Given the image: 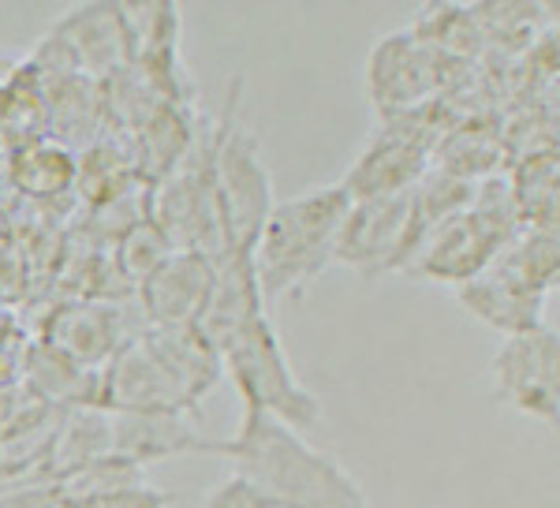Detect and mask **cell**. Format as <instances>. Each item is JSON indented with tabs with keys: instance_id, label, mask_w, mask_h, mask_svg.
Masks as SVG:
<instances>
[{
	"instance_id": "5b68a950",
	"label": "cell",
	"mask_w": 560,
	"mask_h": 508,
	"mask_svg": "<svg viewBox=\"0 0 560 508\" xmlns=\"http://www.w3.org/2000/svg\"><path fill=\"white\" fill-rule=\"evenodd\" d=\"M213 348H217V356H221V367L236 381L247 407H261V412H269L273 419L288 423L300 434L318 426L322 401L292 370L266 307H258V311L243 318L240 325H232Z\"/></svg>"
},
{
	"instance_id": "8fae6325",
	"label": "cell",
	"mask_w": 560,
	"mask_h": 508,
	"mask_svg": "<svg viewBox=\"0 0 560 508\" xmlns=\"http://www.w3.org/2000/svg\"><path fill=\"white\" fill-rule=\"evenodd\" d=\"M217 280V258L202 251H168L139 280V307L153 330H187L202 322Z\"/></svg>"
},
{
	"instance_id": "52a82bcc",
	"label": "cell",
	"mask_w": 560,
	"mask_h": 508,
	"mask_svg": "<svg viewBox=\"0 0 560 508\" xmlns=\"http://www.w3.org/2000/svg\"><path fill=\"white\" fill-rule=\"evenodd\" d=\"M441 135H445V127L433 120V102L411 108V113L382 116L377 135H370V142L340 184H345L351 198H377L411 190L430 172Z\"/></svg>"
},
{
	"instance_id": "603a6c76",
	"label": "cell",
	"mask_w": 560,
	"mask_h": 508,
	"mask_svg": "<svg viewBox=\"0 0 560 508\" xmlns=\"http://www.w3.org/2000/svg\"><path fill=\"white\" fill-rule=\"evenodd\" d=\"M60 489L52 478L42 483H20V486H0V508H57Z\"/></svg>"
},
{
	"instance_id": "ac0fdd59",
	"label": "cell",
	"mask_w": 560,
	"mask_h": 508,
	"mask_svg": "<svg viewBox=\"0 0 560 508\" xmlns=\"http://www.w3.org/2000/svg\"><path fill=\"white\" fill-rule=\"evenodd\" d=\"M411 34L448 60L475 57L478 45L486 42L482 26H478V20H475V8H459V4L422 8V20L411 26Z\"/></svg>"
},
{
	"instance_id": "44dd1931",
	"label": "cell",
	"mask_w": 560,
	"mask_h": 508,
	"mask_svg": "<svg viewBox=\"0 0 560 508\" xmlns=\"http://www.w3.org/2000/svg\"><path fill=\"white\" fill-rule=\"evenodd\" d=\"M168 251H173V247H168V240L158 232V224H153L150 217H142V221H135L131 229L124 232V243H120V251H116V254H120L124 274L135 277V285H139V280L147 277Z\"/></svg>"
},
{
	"instance_id": "4fadbf2b",
	"label": "cell",
	"mask_w": 560,
	"mask_h": 508,
	"mask_svg": "<svg viewBox=\"0 0 560 508\" xmlns=\"http://www.w3.org/2000/svg\"><path fill=\"white\" fill-rule=\"evenodd\" d=\"M135 337L128 333L124 311L113 303H71L60 307L57 314L45 322V348H52L57 356L83 370L102 374V367L116 351Z\"/></svg>"
},
{
	"instance_id": "7402d4cb",
	"label": "cell",
	"mask_w": 560,
	"mask_h": 508,
	"mask_svg": "<svg viewBox=\"0 0 560 508\" xmlns=\"http://www.w3.org/2000/svg\"><path fill=\"white\" fill-rule=\"evenodd\" d=\"M202 508H269V505H266V497H261L258 489L247 483V478L224 475L221 483L206 494Z\"/></svg>"
},
{
	"instance_id": "2e32d148",
	"label": "cell",
	"mask_w": 560,
	"mask_h": 508,
	"mask_svg": "<svg viewBox=\"0 0 560 508\" xmlns=\"http://www.w3.org/2000/svg\"><path fill=\"white\" fill-rule=\"evenodd\" d=\"M523 229H557V150H538L509 176Z\"/></svg>"
},
{
	"instance_id": "d6986e66",
	"label": "cell",
	"mask_w": 560,
	"mask_h": 508,
	"mask_svg": "<svg viewBox=\"0 0 560 508\" xmlns=\"http://www.w3.org/2000/svg\"><path fill=\"white\" fill-rule=\"evenodd\" d=\"M15 180L31 195H57L75 184V161L52 139H34L15 153Z\"/></svg>"
},
{
	"instance_id": "9a60e30c",
	"label": "cell",
	"mask_w": 560,
	"mask_h": 508,
	"mask_svg": "<svg viewBox=\"0 0 560 508\" xmlns=\"http://www.w3.org/2000/svg\"><path fill=\"white\" fill-rule=\"evenodd\" d=\"M206 449L198 441L187 415L168 412H108V452L135 464H153V460L179 457V452Z\"/></svg>"
},
{
	"instance_id": "ba28073f",
	"label": "cell",
	"mask_w": 560,
	"mask_h": 508,
	"mask_svg": "<svg viewBox=\"0 0 560 508\" xmlns=\"http://www.w3.org/2000/svg\"><path fill=\"white\" fill-rule=\"evenodd\" d=\"M448 64L453 60L419 42L411 31L385 34L366 60L370 105L377 108V116H396L430 105V97L438 102V90L448 79Z\"/></svg>"
},
{
	"instance_id": "7c38bea8",
	"label": "cell",
	"mask_w": 560,
	"mask_h": 508,
	"mask_svg": "<svg viewBox=\"0 0 560 508\" xmlns=\"http://www.w3.org/2000/svg\"><path fill=\"white\" fill-rule=\"evenodd\" d=\"M49 38L65 45V53L83 76H116L131 68V26L124 4H83L52 26Z\"/></svg>"
},
{
	"instance_id": "e0dca14e",
	"label": "cell",
	"mask_w": 560,
	"mask_h": 508,
	"mask_svg": "<svg viewBox=\"0 0 560 508\" xmlns=\"http://www.w3.org/2000/svg\"><path fill=\"white\" fill-rule=\"evenodd\" d=\"M490 266L504 269V274L516 277L520 285L549 296L557 288V274H560L557 229H520L516 235H512L509 247L497 254Z\"/></svg>"
},
{
	"instance_id": "7a4b0ae2",
	"label": "cell",
	"mask_w": 560,
	"mask_h": 508,
	"mask_svg": "<svg viewBox=\"0 0 560 508\" xmlns=\"http://www.w3.org/2000/svg\"><path fill=\"white\" fill-rule=\"evenodd\" d=\"M221 374V356L198 325L187 330L147 325L102 367L94 407L191 415L198 401L217 389Z\"/></svg>"
},
{
	"instance_id": "8992f818",
	"label": "cell",
	"mask_w": 560,
	"mask_h": 508,
	"mask_svg": "<svg viewBox=\"0 0 560 508\" xmlns=\"http://www.w3.org/2000/svg\"><path fill=\"white\" fill-rule=\"evenodd\" d=\"M240 105L229 97L224 120L217 124L213 150V187H217V221H221L224 254H255L258 232L273 210V176L258 153V135L236 120ZM221 254V258H224Z\"/></svg>"
},
{
	"instance_id": "6da1fadb",
	"label": "cell",
	"mask_w": 560,
	"mask_h": 508,
	"mask_svg": "<svg viewBox=\"0 0 560 508\" xmlns=\"http://www.w3.org/2000/svg\"><path fill=\"white\" fill-rule=\"evenodd\" d=\"M206 449L232 460V475L247 478L269 508H374L340 460L261 407L243 404L236 438Z\"/></svg>"
},
{
	"instance_id": "3957f363",
	"label": "cell",
	"mask_w": 560,
	"mask_h": 508,
	"mask_svg": "<svg viewBox=\"0 0 560 508\" xmlns=\"http://www.w3.org/2000/svg\"><path fill=\"white\" fill-rule=\"evenodd\" d=\"M348 206L351 195L345 184L277 198L250 254L266 307L303 296L325 274V266H332V243H337Z\"/></svg>"
},
{
	"instance_id": "277c9868",
	"label": "cell",
	"mask_w": 560,
	"mask_h": 508,
	"mask_svg": "<svg viewBox=\"0 0 560 508\" xmlns=\"http://www.w3.org/2000/svg\"><path fill=\"white\" fill-rule=\"evenodd\" d=\"M523 229L520 210L512 203V190L504 176L478 180L475 198L448 221H441L422 247L415 251L404 274L441 285H467L512 243V235Z\"/></svg>"
},
{
	"instance_id": "9c48e42d",
	"label": "cell",
	"mask_w": 560,
	"mask_h": 508,
	"mask_svg": "<svg viewBox=\"0 0 560 508\" xmlns=\"http://www.w3.org/2000/svg\"><path fill=\"white\" fill-rule=\"evenodd\" d=\"M408 232H411V190L377 198H351L340 221L332 262L359 269L363 277L396 274L408 266Z\"/></svg>"
},
{
	"instance_id": "30bf717a",
	"label": "cell",
	"mask_w": 560,
	"mask_h": 508,
	"mask_svg": "<svg viewBox=\"0 0 560 508\" xmlns=\"http://www.w3.org/2000/svg\"><path fill=\"white\" fill-rule=\"evenodd\" d=\"M493 393L520 415L553 423L560 415V337L557 330H535L504 337L493 351Z\"/></svg>"
},
{
	"instance_id": "ffe728a7",
	"label": "cell",
	"mask_w": 560,
	"mask_h": 508,
	"mask_svg": "<svg viewBox=\"0 0 560 508\" xmlns=\"http://www.w3.org/2000/svg\"><path fill=\"white\" fill-rule=\"evenodd\" d=\"M173 494L147 483L108 486V489H79V494H60L57 508H168Z\"/></svg>"
},
{
	"instance_id": "5bb4252c",
	"label": "cell",
	"mask_w": 560,
	"mask_h": 508,
	"mask_svg": "<svg viewBox=\"0 0 560 508\" xmlns=\"http://www.w3.org/2000/svg\"><path fill=\"white\" fill-rule=\"evenodd\" d=\"M456 299L464 303L467 314H475L478 322H486L490 330L504 333V337H520V333L546 330V318H541V311H546L549 296L520 285L516 277H509L497 266H486L475 280L459 285Z\"/></svg>"
}]
</instances>
